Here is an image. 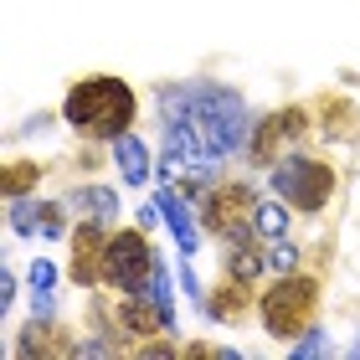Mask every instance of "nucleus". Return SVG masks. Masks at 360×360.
<instances>
[{"mask_svg": "<svg viewBox=\"0 0 360 360\" xmlns=\"http://www.w3.org/2000/svg\"><path fill=\"white\" fill-rule=\"evenodd\" d=\"M165 113H186L195 124V134H201L217 155H232L248 144V108H242V98L232 88H170L165 98Z\"/></svg>", "mask_w": 360, "mask_h": 360, "instance_id": "1", "label": "nucleus"}, {"mask_svg": "<svg viewBox=\"0 0 360 360\" xmlns=\"http://www.w3.org/2000/svg\"><path fill=\"white\" fill-rule=\"evenodd\" d=\"M68 124L88 139H119L134 124V93L119 77H88L68 93Z\"/></svg>", "mask_w": 360, "mask_h": 360, "instance_id": "2", "label": "nucleus"}, {"mask_svg": "<svg viewBox=\"0 0 360 360\" xmlns=\"http://www.w3.org/2000/svg\"><path fill=\"white\" fill-rule=\"evenodd\" d=\"M314 304H319L314 278H283V283L263 299V324L273 335H299L304 324L314 319Z\"/></svg>", "mask_w": 360, "mask_h": 360, "instance_id": "3", "label": "nucleus"}, {"mask_svg": "<svg viewBox=\"0 0 360 360\" xmlns=\"http://www.w3.org/2000/svg\"><path fill=\"white\" fill-rule=\"evenodd\" d=\"M273 186H278V195L283 201H299V206H324L330 201V186H335V175H330V165H319V160H283V165L273 170Z\"/></svg>", "mask_w": 360, "mask_h": 360, "instance_id": "4", "label": "nucleus"}, {"mask_svg": "<svg viewBox=\"0 0 360 360\" xmlns=\"http://www.w3.org/2000/svg\"><path fill=\"white\" fill-rule=\"evenodd\" d=\"M150 273H155V252H150V242H144L139 232H119V237H108V268H103L108 283H119V288H129V293H139Z\"/></svg>", "mask_w": 360, "mask_h": 360, "instance_id": "5", "label": "nucleus"}, {"mask_svg": "<svg viewBox=\"0 0 360 360\" xmlns=\"http://www.w3.org/2000/svg\"><path fill=\"white\" fill-rule=\"evenodd\" d=\"M248 206H252V191L221 186V191L206 201V226H211L217 237H242V226H248Z\"/></svg>", "mask_w": 360, "mask_h": 360, "instance_id": "6", "label": "nucleus"}, {"mask_svg": "<svg viewBox=\"0 0 360 360\" xmlns=\"http://www.w3.org/2000/svg\"><path fill=\"white\" fill-rule=\"evenodd\" d=\"M103 268H108L103 226H77V237H72V273H77V283H98Z\"/></svg>", "mask_w": 360, "mask_h": 360, "instance_id": "7", "label": "nucleus"}, {"mask_svg": "<svg viewBox=\"0 0 360 360\" xmlns=\"http://www.w3.org/2000/svg\"><path fill=\"white\" fill-rule=\"evenodd\" d=\"M11 226H15V232H46V237H57L62 232V211L57 206H41V201H15Z\"/></svg>", "mask_w": 360, "mask_h": 360, "instance_id": "8", "label": "nucleus"}, {"mask_svg": "<svg viewBox=\"0 0 360 360\" xmlns=\"http://www.w3.org/2000/svg\"><path fill=\"white\" fill-rule=\"evenodd\" d=\"M113 160H119V170H124L129 186H144V180H150V155H144V144H139L134 134H119V139H113Z\"/></svg>", "mask_w": 360, "mask_h": 360, "instance_id": "9", "label": "nucleus"}, {"mask_svg": "<svg viewBox=\"0 0 360 360\" xmlns=\"http://www.w3.org/2000/svg\"><path fill=\"white\" fill-rule=\"evenodd\" d=\"M155 201H160V211H165V221H170V232H175V242H180V252H195V221H191L186 201H180L175 191H160Z\"/></svg>", "mask_w": 360, "mask_h": 360, "instance_id": "10", "label": "nucleus"}, {"mask_svg": "<svg viewBox=\"0 0 360 360\" xmlns=\"http://www.w3.org/2000/svg\"><path fill=\"white\" fill-rule=\"evenodd\" d=\"M52 278L57 268L37 257V268H31V309H37V319H52Z\"/></svg>", "mask_w": 360, "mask_h": 360, "instance_id": "11", "label": "nucleus"}, {"mask_svg": "<svg viewBox=\"0 0 360 360\" xmlns=\"http://www.w3.org/2000/svg\"><path fill=\"white\" fill-rule=\"evenodd\" d=\"M293 119H299V113H278V119H268L263 134L252 139V155H257V160H273V144L283 139V134H293Z\"/></svg>", "mask_w": 360, "mask_h": 360, "instance_id": "12", "label": "nucleus"}, {"mask_svg": "<svg viewBox=\"0 0 360 360\" xmlns=\"http://www.w3.org/2000/svg\"><path fill=\"white\" fill-rule=\"evenodd\" d=\"M72 201H77V206H88L93 217H103V221H108V217H119V195H113V191H103V186H93V191H77Z\"/></svg>", "mask_w": 360, "mask_h": 360, "instance_id": "13", "label": "nucleus"}, {"mask_svg": "<svg viewBox=\"0 0 360 360\" xmlns=\"http://www.w3.org/2000/svg\"><path fill=\"white\" fill-rule=\"evenodd\" d=\"M257 232H263V237H283L288 232V211L278 201H263V206H257Z\"/></svg>", "mask_w": 360, "mask_h": 360, "instance_id": "14", "label": "nucleus"}, {"mask_svg": "<svg viewBox=\"0 0 360 360\" xmlns=\"http://www.w3.org/2000/svg\"><path fill=\"white\" fill-rule=\"evenodd\" d=\"M139 293H144V299H155L160 309H165V314H175V309H170V283H165V268H155L150 278H144V288H139Z\"/></svg>", "mask_w": 360, "mask_h": 360, "instance_id": "15", "label": "nucleus"}, {"mask_svg": "<svg viewBox=\"0 0 360 360\" xmlns=\"http://www.w3.org/2000/svg\"><path fill=\"white\" fill-rule=\"evenodd\" d=\"M293 263H299V252H293L283 237H273V248H268V268H273V273H293Z\"/></svg>", "mask_w": 360, "mask_h": 360, "instance_id": "16", "label": "nucleus"}, {"mask_svg": "<svg viewBox=\"0 0 360 360\" xmlns=\"http://www.w3.org/2000/svg\"><path fill=\"white\" fill-rule=\"evenodd\" d=\"M31 180H37V170H31V165H15V170L6 175V195H11V201H21V191L31 186Z\"/></svg>", "mask_w": 360, "mask_h": 360, "instance_id": "17", "label": "nucleus"}, {"mask_svg": "<svg viewBox=\"0 0 360 360\" xmlns=\"http://www.w3.org/2000/svg\"><path fill=\"white\" fill-rule=\"evenodd\" d=\"M252 273H257V252H248V248L232 252V278H252Z\"/></svg>", "mask_w": 360, "mask_h": 360, "instance_id": "18", "label": "nucleus"}, {"mask_svg": "<svg viewBox=\"0 0 360 360\" xmlns=\"http://www.w3.org/2000/svg\"><path fill=\"white\" fill-rule=\"evenodd\" d=\"M324 350H330L324 330H314V335H304V340H299V355H324Z\"/></svg>", "mask_w": 360, "mask_h": 360, "instance_id": "19", "label": "nucleus"}]
</instances>
